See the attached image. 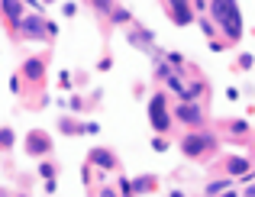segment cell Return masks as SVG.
<instances>
[{
  "label": "cell",
  "mask_w": 255,
  "mask_h": 197,
  "mask_svg": "<svg viewBox=\"0 0 255 197\" xmlns=\"http://www.w3.org/2000/svg\"><path fill=\"white\" fill-rule=\"evenodd\" d=\"M39 178H42V181L58 178V162L52 159V155H49V159H39Z\"/></svg>",
  "instance_id": "cell-16"
},
{
  "label": "cell",
  "mask_w": 255,
  "mask_h": 197,
  "mask_svg": "<svg viewBox=\"0 0 255 197\" xmlns=\"http://www.w3.org/2000/svg\"><path fill=\"white\" fill-rule=\"evenodd\" d=\"M110 68H113V58H110V55H104V58L97 62V71H110Z\"/></svg>",
  "instance_id": "cell-29"
},
{
  "label": "cell",
  "mask_w": 255,
  "mask_h": 197,
  "mask_svg": "<svg viewBox=\"0 0 255 197\" xmlns=\"http://www.w3.org/2000/svg\"><path fill=\"white\" fill-rule=\"evenodd\" d=\"M49 3H55V0H42V6H49Z\"/></svg>",
  "instance_id": "cell-37"
},
{
  "label": "cell",
  "mask_w": 255,
  "mask_h": 197,
  "mask_svg": "<svg viewBox=\"0 0 255 197\" xmlns=\"http://www.w3.org/2000/svg\"><path fill=\"white\" fill-rule=\"evenodd\" d=\"M45 32H49V39L55 42V39H58V23H52V19H45Z\"/></svg>",
  "instance_id": "cell-27"
},
{
  "label": "cell",
  "mask_w": 255,
  "mask_h": 197,
  "mask_svg": "<svg viewBox=\"0 0 255 197\" xmlns=\"http://www.w3.org/2000/svg\"><path fill=\"white\" fill-rule=\"evenodd\" d=\"M165 6H168V16H171L174 26L194 23V6H191V0H165Z\"/></svg>",
  "instance_id": "cell-9"
},
{
  "label": "cell",
  "mask_w": 255,
  "mask_h": 197,
  "mask_svg": "<svg viewBox=\"0 0 255 197\" xmlns=\"http://www.w3.org/2000/svg\"><path fill=\"white\" fill-rule=\"evenodd\" d=\"M107 23H110V26H129L132 23V13L126 10V6H113L110 16H107Z\"/></svg>",
  "instance_id": "cell-15"
},
{
  "label": "cell",
  "mask_w": 255,
  "mask_h": 197,
  "mask_svg": "<svg viewBox=\"0 0 255 197\" xmlns=\"http://www.w3.org/2000/svg\"><path fill=\"white\" fill-rule=\"evenodd\" d=\"M13 197H29V191H13Z\"/></svg>",
  "instance_id": "cell-35"
},
{
  "label": "cell",
  "mask_w": 255,
  "mask_h": 197,
  "mask_svg": "<svg viewBox=\"0 0 255 197\" xmlns=\"http://www.w3.org/2000/svg\"><path fill=\"white\" fill-rule=\"evenodd\" d=\"M152 149H155V152H165V149H168V139H165V136H155V139H152Z\"/></svg>",
  "instance_id": "cell-26"
},
{
  "label": "cell",
  "mask_w": 255,
  "mask_h": 197,
  "mask_svg": "<svg viewBox=\"0 0 255 197\" xmlns=\"http://www.w3.org/2000/svg\"><path fill=\"white\" fill-rule=\"evenodd\" d=\"M226 188V181H213V185H207V194H220Z\"/></svg>",
  "instance_id": "cell-32"
},
{
  "label": "cell",
  "mask_w": 255,
  "mask_h": 197,
  "mask_svg": "<svg viewBox=\"0 0 255 197\" xmlns=\"http://www.w3.org/2000/svg\"><path fill=\"white\" fill-rule=\"evenodd\" d=\"M97 133H100V126L94 123V120H91V123H84V136H97Z\"/></svg>",
  "instance_id": "cell-33"
},
{
  "label": "cell",
  "mask_w": 255,
  "mask_h": 197,
  "mask_svg": "<svg viewBox=\"0 0 255 197\" xmlns=\"http://www.w3.org/2000/svg\"><path fill=\"white\" fill-rule=\"evenodd\" d=\"M210 16L223 26L226 39H239V36H243V19H239L236 0H213V3H210Z\"/></svg>",
  "instance_id": "cell-1"
},
{
  "label": "cell",
  "mask_w": 255,
  "mask_h": 197,
  "mask_svg": "<svg viewBox=\"0 0 255 197\" xmlns=\"http://www.w3.org/2000/svg\"><path fill=\"white\" fill-rule=\"evenodd\" d=\"M81 181H84L87 188H94V165H87V162L81 165Z\"/></svg>",
  "instance_id": "cell-21"
},
{
  "label": "cell",
  "mask_w": 255,
  "mask_h": 197,
  "mask_svg": "<svg viewBox=\"0 0 255 197\" xmlns=\"http://www.w3.org/2000/svg\"><path fill=\"white\" fill-rule=\"evenodd\" d=\"M23 152L26 159H49L55 152V139H52L49 130H29L23 139Z\"/></svg>",
  "instance_id": "cell-3"
},
{
  "label": "cell",
  "mask_w": 255,
  "mask_h": 197,
  "mask_svg": "<svg viewBox=\"0 0 255 197\" xmlns=\"http://www.w3.org/2000/svg\"><path fill=\"white\" fill-rule=\"evenodd\" d=\"M87 197H120V188H113V185H94V188H87Z\"/></svg>",
  "instance_id": "cell-17"
},
{
  "label": "cell",
  "mask_w": 255,
  "mask_h": 197,
  "mask_svg": "<svg viewBox=\"0 0 255 197\" xmlns=\"http://www.w3.org/2000/svg\"><path fill=\"white\" fill-rule=\"evenodd\" d=\"M16 39H26V42H52L49 32H45V13H26L19 19V26L13 29Z\"/></svg>",
  "instance_id": "cell-2"
},
{
  "label": "cell",
  "mask_w": 255,
  "mask_h": 197,
  "mask_svg": "<svg viewBox=\"0 0 255 197\" xmlns=\"http://www.w3.org/2000/svg\"><path fill=\"white\" fill-rule=\"evenodd\" d=\"M42 191L55 197V191H58V178H49V181H45V185H42Z\"/></svg>",
  "instance_id": "cell-28"
},
{
  "label": "cell",
  "mask_w": 255,
  "mask_h": 197,
  "mask_svg": "<svg viewBox=\"0 0 255 197\" xmlns=\"http://www.w3.org/2000/svg\"><path fill=\"white\" fill-rule=\"evenodd\" d=\"M87 3H91V10L97 13V16H110V10L117 6L113 0H87Z\"/></svg>",
  "instance_id": "cell-18"
},
{
  "label": "cell",
  "mask_w": 255,
  "mask_h": 197,
  "mask_svg": "<svg viewBox=\"0 0 255 197\" xmlns=\"http://www.w3.org/2000/svg\"><path fill=\"white\" fill-rule=\"evenodd\" d=\"M68 110L71 113H87L91 107H87V97H81V94H71L68 97Z\"/></svg>",
  "instance_id": "cell-19"
},
{
  "label": "cell",
  "mask_w": 255,
  "mask_h": 197,
  "mask_svg": "<svg viewBox=\"0 0 255 197\" xmlns=\"http://www.w3.org/2000/svg\"><path fill=\"white\" fill-rule=\"evenodd\" d=\"M23 16H26L23 0H0V19L10 26V32L19 26V19H23Z\"/></svg>",
  "instance_id": "cell-10"
},
{
  "label": "cell",
  "mask_w": 255,
  "mask_h": 197,
  "mask_svg": "<svg viewBox=\"0 0 255 197\" xmlns=\"http://www.w3.org/2000/svg\"><path fill=\"white\" fill-rule=\"evenodd\" d=\"M168 197H184V194H181V191H171V194H168Z\"/></svg>",
  "instance_id": "cell-36"
},
{
  "label": "cell",
  "mask_w": 255,
  "mask_h": 197,
  "mask_svg": "<svg viewBox=\"0 0 255 197\" xmlns=\"http://www.w3.org/2000/svg\"><path fill=\"white\" fill-rule=\"evenodd\" d=\"M246 168H249V162H246V159H230V175H243Z\"/></svg>",
  "instance_id": "cell-20"
},
{
  "label": "cell",
  "mask_w": 255,
  "mask_h": 197,
  "mask_svg": "<svg viewBox=\"0 0 255 197\" xmlns=\"http://www.w3.org/2000/svg\"><path fill=\"white\" fill-rule=\"evenodd\" d=\"M10 94H16V97L23 94V78H19V71H16V74L10 78Z\"/></svg>",
  "instance_id": "cell-23"
},
{
  "label": "cell",
  "mask_w": 255,
  "mask_h": 197,
  "mask_svg": "<svg viewBox=\"0 0 255 197\" xmlns=\"http://www.w3.org/2000/svg\"><path fill=\"white\" fill-rule=\"evenodd\" d=\"M16 146V130L13 126H0V155H10Z\"/></svg>",
  "instance_id": "cell-14"
},
{
  "label": "cell",
  "mask_w": 255,
  "mask_h": 197,
  "mask_svg": "<svg viewBox=\"0 0 255 197\" xmlns=\"http://www.w3.org/2000/svg\"><path fill=\"white\" fill-rule=\"evenodd\" d=\"M207 149H213V136H207V133H187L184 139H181V152H184L187 159H197Z\"/></svg>",
  "instance_id": "cell-7"
},
{
  "label": "cell",
  "mask_w": 255,
  "mask_h": 197,
  "mask_svg": "<svg viewBox=\"0 0 255 197\" xmlns=\"http://www.w3.org/2000/svg\"><path fill=\"white\" fill-rule=\"evenodd\" d=\"M87 165H94V172L107 175V172H120V155L107 146H94L87 152Z\"/></svg>",
  "instance_id": "cell-6"
},
{
  "label": "cell",
  "mask_w": 255,
  "mask_h": 197,
  "mask_svg": "<svg viewBox=\"0 0 255 197\" xmlns=\"http://www.w3.org/2000/svg\"><path fill=\"white\" fill-rule=\"evenodd\" d=\"M0 197H13V191L10 188H0Z\"/></svg>",
  "instance_id": "cell-34"
},
{
  "label": "cell",
  "mask_w": 255,
  "mask_h": 197,
  "mask_svg": "<svg viewBox=\"0 0 255 197\" xmlns=\"http://www.w3.org/2000/svg\"><path fill=\"white\" fill-rule=\"evenodd\" d=\"M126 42H129L132 49L152 52V49H155V32H152V29H145V26H139V23H129V32H126Z\"/></svg>",
  "instance_id": "cell-8"
},
{
  "label": "cell",
  "mask_w": 255,
  "mask_h": 197,
  "mask_svg": "<svg viewBox=\"0 0 255 197\" xmlns=\"http://www.w3.org/2000/svg\"><path fill=\"white\" fill-rule=\"evenodd\" d=\"M100 97H104V94H100L97 87H94V91H91V97H87V107H97V104H100Z\"/></svg>",
  "instance_id": "cell-31"
},
{
  "label": "cell",
  "mask_w": 255,
  "mask_h": 197,
  "mask_svg": "<svg viewBox=\"0 0 255 197\" xmlns=\"http://www.w3.org/2000/svg\"><path fill=\"white\" fill-rule=\"evenodd\" d=\"M45 74H49V55H29L23 58L19 65V78L32 87H42L45 84Z\"/></svg>",
  "instance_id": "cell-5"
},
{
  "label": "cell",
  "mask_w": 255,
  "mask_h": 197,
  "mask_svg": "<svg viewBox=\"0 0 255 197\" xmlns=\"http://www.w3.org/2000/svg\"><path fill=\"white\" fill-rule=\"evenodd\" d=\"M62 16H68V19H75V16H78V3H75V0L62 3Z\"/></svg>",
  "instance_id": "cell-22"
},
{
  "label": "cell",
  "mask_w": 255,
  "mask_h": 197,
  "mask_svg": "<svg viewBox=\"0 0 255 197\" xmlns=\"http://www.w3.org/2000/svg\"><path fill=\"white\" fill-rule=\"evenodd\" d=\"M71 84H75V81H71V71L58 74V87H62V91H71Z\"/></svg>",
  "instance_id": "cell-24"
},
{
  "label": "cell",
  "mask_w": 255,
  "mask_h": 197,
  "mask_svg": "<svg viewBox=\"0 0 255 197\" xmlns=\"http://www.w3.org/2000/svg\"><path fill=\"white\" fill-rule=\"evenodd\" d=\"M129 188H132V197H136V194H149V191H155L158 181L152 178V175H139V178H132V181H129Z\"/></svg>",
  "instance_id": "cell-13"
},
{
  "label": "cell",
  "mask_w": 255,
  "mask_h": 197,
  "mask_svg": "<svg viewBox=\"0 0 255 197\" xmlns=\"http://www.w3.org/2000/svg\"><path fill=\"white\" fill-rule=\"evenodd\" d=\"M200 29H204L207 36H213V32H217V29H213V23H210V19H207V16H200Z\"/></svg>",
  "instance_id": "cell-30"
},
{
  "label": "cell",
  "mask_w": 255,
  "mask_h": 197,
  "mask_svg": "<svg viewBox=\"0 0 255 197\" xmlns=\"http://www.w3.org/2000/svg\"><path fill=\"white\" fill-rule=\"evenodd\" d=\"M71 81H75L78 87H87V81H91V74H87V71H75V74H71Z\"/></svg>",
  "instance_id": "cell-25"
},
{
  "label": "cell",
  "mask_w": 255,
  "mask_h": 197,
  "mask_svg": "<svg viewBox=\"0 0 255 197\" xmlns=\"http://www.w3.org/2000/svg\"><path fill=\"white\" fill-rule=\"evenodd\" d=\"M55 130L62 136H84V123L78 117H71V113H62V117L55 120Z\"/></svg>",
  "instance_id": "cell-12"
},
{
  "label": "cell",
  "mask_w": 255,
  "mask_h": 197,
  "mask_svg": "<svg viewBox=\"0 0 255 197\" xmlns=\"http://www.w3.org/2000/svg\"><path fill=\"white\" fill-rule=\"evenodd\" d=\"M171 110H168V97H165L162 91L158 94H152L149 97V123H152V130H155L158 136H165L171 130Z\"/></svg>",
  "instance_id": "cell-4"
},
{
  "label": "cell",
  "mask_w": 255,
  "mask_h": 197,
  "mask_svg": "<svg viewBox=\"0 0 255 197\" xmlns=\"http://www.w3.org/2000/svg\"><path fill=\"white\" fill-rule=\"evenodd\" d=\"M171 117H174V120H181L184 126H200V123H204V113H200V107L194 104V100H181V104L174 107Z\"/></svg>",
  "instance_id": "cell-11"
}]
</instances>
